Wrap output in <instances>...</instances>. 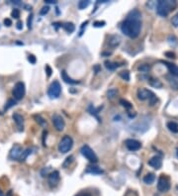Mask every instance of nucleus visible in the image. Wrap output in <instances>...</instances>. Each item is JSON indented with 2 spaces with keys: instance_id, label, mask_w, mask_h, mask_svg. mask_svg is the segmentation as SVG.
Here are the masks:
<instances>
[{
  "instance_id": "37",
  "label": "nucleus",
  "mask_w": 178,
  "mask_h": 196,
  "mask_svg": "<svg viewBox=\"0 0 178 196\" xmlns=\"http://www.w3.org/2000/svg\"><path fill=\"white\" fill-rule=\"evenodd\" d=\"M32 21H33V14H31L28 18V28L32 29Z\"/></svg>"
},
{
  "instance_id": "30",
  "label": "nucleus",
  "mask_w": 178,
  "mask_h": 196,
  "mask_svg": "<svg viewBox=\"0 0 178 196\" xmlns=\"http://www.w3.org/2000/svg\"><path fill=\"white\" fill-rule=\"evenodd\" d=\"M88 111L90 112V114H92V115H94L95 117H96V118L98 119V121L100 122V119H99V117L97 116V114H98V110H95V108L93 106H90L88 108Z\"/></svg>"
},
{
  "instance_id": "33",
  "label": "nucleus",
  "mask_w": 178,
  "mask_h": 196,
  "mask_svg": "<svg viewBox=\"0 0 178 196\" xmlns=\"http://www.w3.org/2000/svg\"><path fill=\"white\" fill-rule=\"evenodd\" d=\"M11 16L15 19H18L20 17V11H19L18 9H14V10L11 12Z\"/></svg>"
},
{
  "instance_id": "46",
  "label": "nucleus",
  "mask_w": 178,
  "mask_h": 196,
  "mask_svg": "<svg viewBox=\"0 0 178 196\" xmlns=\"http://www.w3.org/2000/svg\"><path fill=\"white\" fill-rule=\"evenodd\" d=\"M94 68H95V71H96V72H98V71H100V68H99V66H98V65H96V66H95Z\"/></svg>"
},
{
  "instance_id": "26",
  "label": "nucleus",
  "mask_w": 178,
  "mask_h": 196,
  "mask_svg": "<svg viewBox=\"0 0 178 196\" xmlns=\"http://www.w3.org/2000/svg\"><path fill=\"white\" fill-rule=\"evenodd\" d=\"M89 4H90V1H88V0H82V1L78 2V8L82 10V9H85L86 7H88Z\"/></svg>"
},
{
  "instance_id": "42",
  "label": "nucleus",
  "mask_w": 178,
  "mask_h": 196,
  "mask_svg": "<svg viewBox=\"0 0 178 196\" xmlns=\"http://www.w3.org/2000/svg\"><path fill=\"white\" fill-rule=\"evenodd\" d=\"M139 71H148V69H149V66H148V65H142V66H139Z\"/></svg>"
},
{
  "instance_id": "6",
  "label": "nucleus",
  "mask_w": 178,
  "mask_h": 196,
  "mask_svg": "<svg viewBox=\"0 0 178 196\" xmlns=\"http://www.w3.org/2000/svg\"><path fill=\"white\" fill-rule=\"evenodd\" d=\"M25 92H26V90H25V84L20 81L15 84L12 94H13L15 100H21L24 97Z\"/></svg>"
},
{
  "instance_id": "49",
  "label": "nucleus",
  "mask_w": 178,
  "mask_h": 196,
  "mask_svg": "<svg viewBox=\"0 0 178 196\" xmlns=\"http://www.w3.org/2000/svg\"><path fill=\"white\" fill-rule=\"evenodd\" d=\"M176 151H177V156H178V148H177V150H176Z\"/></svg>"
},
{
  "instance_id": "45",
  "label": "nucleus",
  "mask_w": 178,
  "mask_h": 196,
  "mask_svg": "<svg viewBox=\"0 0 178 196\" xmlns=\"http://www.w3.org/2000/svg\"><path fill=\"white\" fill-rule=\"evenodd\" d=\"M44 2L49 3V4H55V3H56V1H55V0H44Z\"/></svg>"
},
{
  "instance_id": "31",
  "label": "nucleus",
  "mask_w": 178,
  "mask_h": 196,
  "mask_svg": "<svg viewBox=\"0 0 178 196\" xmlns=\"http://www.w3.org/2000/svg\"><path fill=\"white\" fill-rule=\"evenodd\" d=\"M171 24L173 25V27L177 28L178 27V13H176L171 19Z\"/></svg>"
},
{
  "instance_id": "9",
  "label": "nucleus",
  "mask_w": 178,
  "mask_h": 196,
  "mask_svg": "<svg viewBox=\"0 0 178 196\" xmlns=\"http://www.w3.org/2000/svg\"><path fill=\"white\" fill-rule=\"evenodd\" d=\"M125 144H126L127 148H128L129 151H138L142 147L141 142H139L136 140H134V139H128V140H126Z\"/></svg>"
},
{
  "instance_id": "36",
  "label": "nucleus",
  "mask_w": 178,
  "mask_h": 196,
  "mask_svg": "<svg viewBox=\"0 0 178 196\" xmlns=\"http://www.w3.org/2000/svg\"><path fill=\"white\" fill-rule=\"evenodd\" d=\"M49 11H50V7H49V6H44V7L41 9L40 14L41 15H46Z\"/></svg>"
},
{
  "instance_id": "47",
  "label": "nucleus",
  "mask_w": 178,
  "mask_h": 196,
  "mask_svg": "<svg viewBox=\"0 0 178 196\" xmlns=\"http://www.w3.org/2000/svg\"><path fill=\"white\" fill-rule=\"evenodd\" d=\"M111 53H111V52H109V53H103L102 55H103V56H110Z\"/></svg>"
},
{
  "instance_id": "40",
  "label": "nucleus",
  "mask_w": 178,
  "mask_h": 196,
  "mask_svg": "<svg viewBox=\"0 0 178 196\" xmlns=\"http://www.w3.org/2000/svg\"><path fill=\"white\" fill-rule=\"evenodd\" d=\"M16 27H17L18 30H22L23 29V23H22L21 21H18L17 24H16Z\"/></svg>"
},
{
  "instance_id": "48",
  "label": "nucleus",
  "mask_w": 178,
  "mask_h": 196,
  "mask_svg": "<svg viewBox=\"0 0 178 196\" xmlns=\"http://www.w3.org/2000/svg\"><path fill=\"white\" fill-rule=\"evenodd\" d=\"M0 196H3V195H2V193H1V191H0Z\"/></svg>"
},
{
  "instance_id": "44",
  "label": "nucleus",
  "mask_w": 178,
  "mask_h": 196,
  "mask_svg": "<svg viewBox=\"0 0 178 196\" xmlns=\"http://www.w3.org/2000/svg\"><path fill=\"white\" fill-rule=\"evenodd\" d=\"M76 196H91V195L89 194V193H87V192H82V193H79Z\"/></svg>"
},
{
  "instance_id": "11",
  "label": "nucleus",
  "mask_w": 178,
  "mask_h": 196,
  "mask_svg": "<svg viewBox=\"0 0 178 196\" xmlns=\"http://www.w3.org/2000/svg\"><path fill=\"white\" fill-rule=\"evenodd\" d=\"M148 164L151 167H154V169H159L161 166H162V160H161V157L158 156H154L152 157L151 160H148Z\"/></svg>"
},
{
  "instance_id": "8",
  "label": "nucleus",
  "mask_w": 178,
  "mask_h": 196,
  "mask_svg": "<svg viewBox=\"0 0 178 196\" xmlns=\"http://www.w3.org/2000/svg\"><path fill=\"white\" fill-rule=\"evenodd\" d=\"M53 124L55 126V128L58 131H62L63 129L65 127V120L60 115H53Z\"/></svg>"
},
{
  "instance_id": "2",
  "label": "nucleus",
  "mask_w": 178,
  "mask_h": 196,
  "mask_svg": "<svg viewBox=\"0 0 178 196\" xmlns=\"http://www.w3.org/2000/svg\"><path fill=\"white\" fill-rule=\"evenodd\" d=\"M176 6H177L176 1H170V0L163 1V0H160V1L157 2L156 12H157L158 15H160V16L166 17L171 11L176 8Z\"/></svg>"
},
{
  "instance_id": "27",
  "label": "nucleus",
  "mask_w": 178,
  "mask_h": 196,
  "mask_svg": "<svg viewBox=\"0 0 178 196\" xmlns=\"http://www.w3.org/2000/svg\"><path fill=\"white\" fill-rule=\"evenodd\" d=\"M120 104L122 105L123 107H125L126 109H132L133 105L129 101H127L126 99H120Z\"/></svg>"
},
{
  "instance_id": "35",
  "label": "nucleus",
  "mask_w": 178,
  "mask_h": 196,
  "mask_svg": "<svg viewBox=\"0 0 178 196\" xmlns=\"http://www.w3.org/2000/svg\"><path fill=\"white\" fill-rule=\"evenodd\" d=\"M28 61H29L32 65H35V64H36V62H37L36 56H35L34 55H29V56H28Z\"/></svg>"
},
{
  "instance_id": "7",
  "label": "nucleus",
  "mask_w": 178,
  "mask_h": 196,
  "mask_svg": "<svg viewBox=\"0 0 178 196\" xmlns=\"http://www.w3.org/2000/svg\"><path fill=\"white\" fill-rule=\"evenodd\" d=\"M170 188V183L169 180L164 175H161L159 178H158V183H157V189L158 191L160 192H166L169 190Z\"/></svg>"
},
{
  "instance_id": "38",
  "label": "nucleus",
  "mask_w": 178,
  "mask_h": 196,
  "mask_svg": "<svg viewBox=\"0 0 178 196\" xmlns=\"http://www.w3.org/2000/svg\"><path fill=\"white\" fill-rule=\"evenodd\" d=\"M4 25L5 26H7V27H10L12 25V21L10 20V19L6 18V19H4Z\"/></svg>"
},
{
  "instance_id": "41",
  "label": "nucleus",
  "mask_w": 178,
  "mask_h": 196,
  "mask_svg": "<svg viewBox=\"0 0 178 196\" xmlns=\"http://www.w3.org/2000/svg\"><path fill=\"white\" fill-rule=\"evenodd\" d=\"M165 56H168V58H172V59H175V55L173 53H170V52H166L165 53Z\"/></svg>"
},
{
  "instance_id": "32",
  "label": "nucleus",
  "mask_w": 178,
  "mask_h": 196,
  "mask_svg": "<svg viewBox=\"0 0 178 196\" xmlns=\"http://www.w3.org/2000/svg\"><path fill=\"white\" fill-rule=\"evenodd\" d=\"M14 105H16V101L14 99H9L7 104H6V106H5V110L11 108V107H13Z\"/></svg>"
},
{
  "instance_id": "5",
  "label": "nucleus",
  "mask_w": 178,
  "mask_h": 196,
  "mask_svg": "<svg viewBox=\"0 0 178 196\" xmlns=\"http://www.w3.org/2000/svg\"><path fill=\"white\" fill-rule=\"evenodd\" d=\"M60 92H62V87H60V84L58 80H55L50 83L49 90H47V94L50 98H58L60 95Z\"/></svg>"
},
{
  "instance_id": "18",
  "label": "nucleus",
  "mask_w": 178,
  "mask_h": 196,
  "mask_svg": "<svg viewBox=\"0 0 178 196\" xmlns=\"http://www.w3.org/2000/svg\"><path fill=\"white\" fill-rule=\"evenodd\" d=\"M13 119H14V121H15L16 124H17L18 127L20 128V130H21V127H22V129H23V123H24L23 117H22L20 114H18V113H15V114L13 115Z\"/></svg>"
},
{
  "instance_id": "21",
  "label": "nucleus",
  "mask_w": 178,
  "mask_h": 196,
  "mask_svg": "<svg viewBox=\"0 0 178 196\" xmlns=\"http://www.w3.org/2000/svg\"><path fill=\"white\" fill-rule=\"evenodd\" d=\"M104 64H105V66H106V68L109 69V71H115V69L119 66V65L117 64V62H109V61H106Z\"/></svg>"
},
{
  "instance_id": "39",
  "label": "nucleus",
  "mask_w": 178,
  "mask_h": 196,
  "mask_svg": "<svg viewBox=\"0 0 178 196\" xmlns=\"http://www.w3.org/2000/svg\"><path fill=\"white\" fill-rule=\"evenodd\" d=\"M72 159H73V157H72V156L68 157L67 159H66V162H65V163H63V167H66V166H67V163H70L72 162Z\"/></svg>"
},
{
  "instance_id": "1",
  "label": "nucleus",
  "mask_w": 178,
  "mask_h": 196,
  "mask_svg": "<svg viewBox=\"0 0 178 196\" xmlns=\"http://www.w3.org/2000/svg\"><path fill=\"white\" fill-rule=\"evenodd\" d=\"M142 29V14L139 10H133L128 14L126 20L123 22L121 30L122 32L132 39H135L139 35Z\"/></svg>"
},
{
  "instance_id": "12",
  "label": "nucleus",
  "mask_w": 178,
  "mask_h": 196,
  "mask_svg": "<svg viewBox=\"0 0 178 196\" xmlns=\"http://www.w3.org/2000/svg\"><path fill=\"white\" fill-rule=\"evenodd\" d=\"M59 172L58 170H53V172H50L49 174V183L50 185L53 187L59 183Z\"/></svg>"
},
{
  "instance_id": "24",
  "label": "nucleus",
  "mask_w": 178,
  "mask_h": 196,
  "mask_svg": "<svg viewBox=\"0 0 178 196\" xmlns=\"http://www.w3.org/2000/svg\"><path fill=\"white\" fill-rule=\"evenodd\" d=\"M31 153H32L31 148H27V150L23 151V153H22L21 157H20V160H20V162H24V160L27 159V157L29 156V154H31Z\"/></svg>"
},
{
  "instance_id": "19",
  "label": "nucleus",
  "mask_w": 178,
  "mask_h": 196,
  "mask_svg": "<svg viewBox=\"0 0 178 196\" xmlns=\"http://www.w3.org/2000/svg\"><path fill=\"white\" fill-rule=\"evenodd\" d=\"M155 180V176L154 173H148L144 177V182L145 184H152Z\"/></svg>"
},
{
  "instance_id": "15",
  "label": "nucleus",
  "mask_w": 178,
  "mask_h": 196,
  "mask_svg": "<svg viewBox=\"0 0 178 196\" xmlns=\"http://www.w3.org/2000/svg\"><path fill=\"white\" fill-rule=\"evenodd\" d=\"M86 173H91V174H102L103 170L99 169L98 166H87L86 170H85Z\"/></svg>"
},
{
  "instance_id": "43",
  "label": "nucleus",
  "mask_w": 178,
  "mask_h": 196,
  "mask_svg": "<svg viewBox=\"0 0 178 196\" xmlns=\"http://www.w3.org/2000/svg\"><path fill=\"white\" fill-rule=\"evenodd\" d=\"M46 69H47V76H50V74H52V68H50V65H46Z\"/></svg>"
},
{
  "instance_id": "50",
  "label": "nucleus",
  "mask_w": 178,
  "mask_h": 196,
  "mask_svg": "<svg viewBox=\"0 0 178 196\" xmlns=\"http://www.w3.org/2000/svg\"><path fill=\"white\" fill-rule=\"evenodd\" d=\"M177 189H178V185H177Z\"/></svg>"
},
{
  "instance_id": "13",
  "label": "nucleus",
  "mask_w": 178,
  "mask_h": 196,
  "mask_svg": "<svg viewBox=\"0 0 178 196\" xmlns=\"http://www.w3.org/2000/svg\"><path fill=\"white\" fill-rule=\"evenodd\" d=\"M152 92L148 89H145V88H141V89L138 90V97L139 100H147L151 96V94Z\"/></svg>"
},
{
  "instance_id": "28",
  "label": "nucleus",
  "mask_w": 178,
  "mask_h": 196,
  "mask_svg": "<svg viewBox=\"0 0 178 196\" xmlns=\"http://www.w3.org/2000/svg\"><path fill=\"white\" fill-rule=\"evenodd\" d=\"M35 118H36V121L39 123V124L41 125V126H43V127H44V126H47V121L44 120V118H42L40 115H38V116H35Z\"/></svg>"
},
{
  "instance_id": "23",
  "label": "nucleus",
  "mask_w": 178,
  "mask_h": 196,
  "mask_svg": "<svg viewBox=\"0 0 178 196\" xmlns=\"http://www.w3.org/2000/svg\"><path fill=\"white\" fill-rule=\"evenodd\" d=\"M117 94H118V89H116V88H111V89L107 91V97L109 98V99L115 98L117 96Z\"/></svg>"
},
{
  "instance_id": "25",
  "label": "nucleus",
  "mask_w": 178,
  "mask_h": 196,
  "mask_svg": "<svg viewBox=\"0 0 178 196\" xmlns=\"http://www.w3.org/2000/svg\"><path fill=\"white\" fill-rule=\"evenodd\" d=\"M149 83H151V86L156 87V88H159V87L162 86L161 82L158 80V79H154V78H151V80H149Z\"/></svg>"
},
{
  "instance_id": "34",
  "label": "nucleus",
  "mask_w": 178,
  "mask_h": 196,
  "mask_svg": "<svg viewBox=\"0 0 178 196\" xmlns=\"http://www.w3.org/2000/svg\"><path fill=\"white\" fill-rule=\"evenodd\" d=\"M105 24L106 23H105L104 21H96V22H94L93 26L96 27V28H100V27H104Z\"/></svg>"
},
{
  "instance_id": "3",
  "label": "nucleus",
  "mask_w": 178,
  "mask_h": 196,
  "mask_svg": "<svg viewBox=\"0 0 178 196\" xmlns=\"http://www.w3.org/2000/svg\"><path fill=\"white\" fill-rule=\"evenodd\" d=\"M72 146H73V140L71 139V137L65 136L59 144V151L62 154H65L71 150Z\"/></svg>"
},
{
  "instance_id": "10",
  "label": "nucleus",
  "mask_w": 178,
  "mask_h": 196,
  "mask_svg": "<svg viewBox=\"0 0 178 196\" xmlns=\"http://www.w3.org/2000/svg\"><path fill=\"white\" fill-rule=\"evenodd\" d=\"M23 153V148H22L19 145H15V146L12 148V150L10 151V154H9V157L11 160H20L21 154Z\"/></svg>"
},
{
  "instance_id": "17",
  "label": "nucleus",
  "mask_w": 178,
  "mask_h": 196,
  "mask_svg": "<svg viewBox=\"0 0 178 196\" xmlns=\"http://www.w3.org/2000/svg\"><path fill=\"white\" fill-rule=\"evenodd\" d=\"M121 42V39L119 36H117V35H114L110 38L109 40V46L112 47V48H115V47L119 46V44Z\"/></svg>"
},
{
  "instance_id": "16",
  "label": "nucleus",
  "mask_w": 178,
  "mask_h": 196,
  "mask_svg": "<svg viewBox=\"0 0 178 196\" xmlns=\"http://www.w3.org/2000/svg\"><path fill=\"white\" fill-rule=\"evenodd\" d=\"M60 75H62V79L65 80V81L66 82V83H69V84H77V83H79V81L74 80V79H72L71 77H69V76H68V74H66V71H62V74H60Z\"/></svg>"
},
{
  "instance_id": "4",
  "label": "nucleus",
  "mask_w": 178,
  "mask_h": 196,
  "mask_svg": "<svg viewBox=\"0 0 178 196\" xmlns=\"http://www.w3.org/2000/svg\"><path fill=\"white\" fill-rule=\"evenodd\" d=\"M80 153H81L82 156H83L84 157H86L90 163H97L98 162L97 156L95 154L93 150H92L89 146H87V145L82 146V148H80Z\"/></svg>"
},
{
  "instance_id": "20",
  "label": "nucleus",
  "mask_w": 178,
  "mask_h": 196,
  "mask_svg": "<svg viewBox=\"0 0 178 196\" xmlns=\"http://www.w3.org/2000/svg\"><path fill=\"white\" fill-rule=\"evenodd\" d=\"M62 27L65 29L67 33H72L74 32L75 30V26L72 23H65V24H62Z\"/></svg>"
},
{
  "instance_id": "29",
  "label": "nucleus",
  "mask_w": 178,
  "mask_h": 196,
  "mask_svg": "<svg viewBox=\"0 0 178 196\" xmlns=\"http://www.w3.org/2000/svg\"><path fill=\"white\" fill-rule=\"evenodd\" d=\"M120 76L123 78L124 80H130V74L128 71H122L120 72Z\"/></svg>"
},
{
  "instance_id": "22",
  "label": "nucleus",
  "mask_w": 178,
  "mask_h": 196,
  "mask_svg": "<svg viewBox=\"0 0 178 196\" xmlns=\"http://www.w3.org/2000/svg\"><path fill=\"white\" fill-rule=\"evenodd\" d=\"M167 128L168 130L172 133H178V125L175 122H168L167 123Z\"/></svg>"
},
{
  "instance_id": "14",
  "label": "nucleus",
  "mask_w": 178,
  "mask_h": 196,
  "mask_svg": "<svg viewBox=\"0 0 178 196\" xmlns=\"http://www.w3.org/2000/svg\"><path fill=\"white\" fill-rule=\"evenodd\" d=\"M163 64L167 66L168 71L171 74V75L173 76H178V66L174 64H170V62H163Z\"/></svg>"
}]
</instances>
